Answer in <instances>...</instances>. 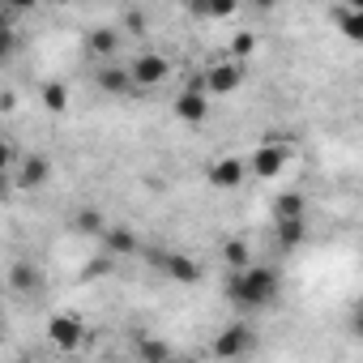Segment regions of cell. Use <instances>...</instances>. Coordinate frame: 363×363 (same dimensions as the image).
<instances>
[{"label":"cell","mask_w":363,"mask_h":363,"mask_svg":"<svg viewBox=\"0 0 363 363\" xmlns=\"http://www.w3.org/2000/svg\"><path fill=\"white\" fill-rule=\"evenodd\" d=\"M248 350H252V325L248 320H231L227 329H218V337H214V354L218 359H240Z\"/></svg>","instance_id":"3957f363"},{"label":"cell","mask_w":363,"mask_h":363,"mask_svg":"<svg viewBox=\"0 0 363 363\" xmlns=\"http://www.w3.org/2000/svg\"><path fill=\"white\" fill-rule=\"evenodd\" d=\"M248 52H252V39H248V35H244V39H235V56H248Z\"/></svg>","instance_id":"44dd1931"},{"label":"cell","mask_w":363,"mask_h":363,"mask_svg":"<svg viewBox=\"0 0 363 363\" xmlns=\"http://www.w3.org/2000/svg\"><path fill=\"white\" fill-rule=\"evenodd\" d=\"M167 359H171V350H167L158 337H145V342H141V363H167Z\"/></svg>","instance_id":"ac0fdd59"},{"label":"cell","mask_w":363,"mask_h":363,"mask_svg":"<svg viewBox=\"0 0 363 363\" xmlns=\"http://www.w3.org/2000/svg\"><path fill=\"white\" fill-rule=\"evenodd\" d=\"M274 240L282 248H299L308 240V218H286V223H274Z\"/></svg>","instance_id":"8fae6325"},{"label":"cell","mask_w":363,"mask_h":363,"mask_svg":"<svg viewBox=\"0 0 363 363\" xmlns=\"http://www.w3.org/2000/svg\"><path fill=\"white\" fill-rule=\"evenodd\" d=\"M240 82H244V65L240 60H223V65H210L206 69V94L210 99H218V94H231V90H240Z\"/></svg>","instance_id":"277c9868"},{"label":"cell","mask_w":363,"mask_h":363,"mask_svg":"<svg viewBox=\"0 0 363 363\" xmlns=\"http://www.w3.org/2000/svg\"><path fill=\"white\" fill-rule=\"evenodd\" d=\"M350 333L363 342V308H354V316H350Z\"/></svg>","instance_id":"ffe728a7"},{"label":"cell","mask_w":363,"mask_h":363,"mask_svg":"<svg viewBox=\"0 0 363 363\" xmlns=\"http://www.w3.org/2000/svg\"><path fill=\"white\" fill-rule=\"evenodd\" d=\"M103 244L111 248V252H137V240H133V231H124V227H111V231H103Z\"/></svg>","instance_id":"9a60e30c"},{"label":"cell","mask_w":363,"mask_h":363,"mask_svg":"<svg viewBox=\"0 0 363 363\" xmlns=\"http://www.w3.org/2000/svg\"><path fill=\"white\" fill-rule=\"evenodd\" d=\"M167 73H171V60L158 56V52H141V56H133V65H128L133 86H158Z\"/></svg>","instance_id":"5b68a950"},{"label":"cell","mask_w":363,"mask_h":363,"mask_svg":"<svg viewBox=\"0 0 363 363\" xmlns=\"http://www.w3.org/2000/svg\"><path fill=\"white\" fill-rule=\"evenodd\" d=\"M223 261H227V269H231V274H240V269H248V265H252V252H248V244H244V240H227V244H223Z\"/></svg>","instance_id":"7c38bea8"},{"label":"cell","mask_w":363,"mask_h":363,"mask_svg":"<svg viewBox=\"0 0 363 363\" xmlns=\"http://www.w3.org/2000/svg\"><path fill=\"white\" fill-rule=\"evenodd\" d=\"M116 43H120L116 30H94V35H90V52H94V56H111Z\"/></svg>","instance_id":"e0dca14e"},{"label":"cell","mask_w":363,"mask_h":363,"mask_svg":"<svg viewBox=\"0 0 363 363\" xmlns=\"http://www.w3.org/2000/svg\"><path fill=\"white\" fill-rule=\"evenodd\" d=\"M278 286H282L278 282V269H269V265H248V269H240V274L227 278V295L244 312H257V308L274 303L278 299Z\"/></svg>","instance_id":"6da1fadb"},{"label":"cell","mask_w":363,"mask_h":363,"mask_svg":"<svg viewBox=\"0 0 363 363\" xmlns=\"http://www.w3.org/2000/svg\"><path fill=\"white\" fill-rule=\"evenodd\" d=\"M107 363H120V359H107Z\"/></svg>","instance_id":"603a6c76"},{"label":"cell","mask_w":363,"mask_h":363,"mask_svg":"<svg viewBox=\"0 0 363 363\" xmlns=\"http://www.w3.org/2000/svg\"><path fill=\"white\" fill-rule=\"evenodd\" d=\"M48 337H52L60 350H77V346L86 342V325H82L77 316L60 312V316H52V320H48Z\"/></svg>","instance_id":"52a82bcc"},{"label":"cell","mask_w":363,"mask_h":363,"mask_svg":"<svg viewBox=\"0 0 363 363\" xmlns=\"http://www.w3.org/2000/svg\"><path fill=\"white\" fill-rule=\"evenodd\" d=\"M43 107H48V111H65V107H69V90H65L60 82H48V86H43Z\"/></svg>","instance_id":"2e32d148"},{"label":"cell","mask_w":363,"mask_h":363,"mask_svg":"<svg viewBox=\"0 0 363 363\" xmlns=\"http://www.w3.org/2000/svg\"><path fill=\"white\" fill-rule=\"evenodd\" d=\"M167 363H184V359H175V354H171V359H167Z\"/></svg>","instance_id":"7402d4cb"},{"label":"cell","mask_w":363,"mask_h":363,"mask_svg":"<svg viewBox=\"0 0 363 363\" xmlns=\"http://www.w3.org/2000/svg\"><path fill=\"white\" fill-rule=\"evenodd\" d=\"M244 171H248V162H240V158H218L214 167H210V184L214 189H240L244 184Z\"/></svg>","instance_id":"ba28073f"},{"label":"cell","mask_w":363,"mask_h":363,"mask_svg":"<svg viewBox=\"0 0 363 363\" xmlns=\"http://www.w3.org/2000/svg\"><path fill=\"white\" fill-rule=\"evenodd\" d=\"M333 18H337L342 35L350 43H363V0H359V5H346V9H333Z\"/></svg>","instance_id":"30bf717a"},{"label":"cell","mask_w":363,"mask_h":363,"mask_svg":"<svg viewBox=\"0 0 363 363\" xmlns=\"http://www.w3.org/2000/svg\"><path fill=\"white\" fill-rule=\"evenodd\" d=\"M48 179V158H26V171H22V184H43Z\"/></svg>","instance_id":"d6986e66"},{"label":"cell","mask_w":363,"mask_h":363,"mask_svg":"<svg viewBox=\"0 0 363 363\" xmlns=\"http://www.w3.org/2000/svg\"><path fill=\"white\" fill-rule=\"evenodd\" d=\"M162 269H167L175 282H197V278H201V265H197L193 257H184V252H167V257H162Z\"/></svg>","instance_id":"9c48e42d"},{"label":"cell","mask_w":363,"mask_h":363,"mask_svg":"<svg viewBox=\"0 0 363 363\" xmlns=\"http://www.w3.org/2000/svg\"><path fill=\"white\" fill-rule=\"evenodd\" d=\"M171 107H175V116L184 120V124H206V116H210V94H206V86H189V90H179V99H175Z\"/></svg>","instance_id":"8992f818"},{"label":"cell","mask_w":363,"mask_h":363,"mask_svg":"<svg viewBox=\"0 0 363 363\" xmlns=\"http://www.w3.org/2000/svg\"><path fill=\"white\" fill-rule=\"evenodd\" d=\"M286 158H291V145H286V137H282V133H269V137H265V141L252 150V158H248V171H252V175H261V179H274V175H282Z\"/></svg>","instance_id":"7a4b0ae2"},{"label":"cell","mask_w":363,"mask_h":363,"mask_svg":"<svg viewBox=\"0 0 363 363\" xmlns=\"http://www.w3.org/2000/svg\"><path fill=\"white\" fill-rule=\"evenodd\" d=\"M286 218H303V197L299 193H282L274 201V223H286Z\"/></svg>","instance_id":"5bb4252c"},{"label":"cell","mask_w":363,"mask_h":363,"mask_svg":"<svg viewBox=\"0 0 363 363\" xmlns=\"http://www.w3.org/2000/svg\"><path fill=\"white\" fill-rule=\"evenodd\" d=\"M99 86H103L107 94H124V90H137V86H133V77H128V69H99Z\"/></svg>","instance_id":"4fadbf2b"}]
</instances>
